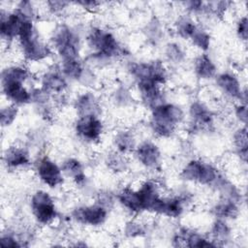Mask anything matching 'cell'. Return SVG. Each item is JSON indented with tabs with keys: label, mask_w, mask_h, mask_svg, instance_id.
Returning a JSON list of instances; mask_svg holds the SVG:
<instances>
[{
	"label": "cell",
	"mask_w": 248,
	"mask_h": 248,
	"mask_svg": "<svg viewBox=\"0 0 248 248\" xmlns=\"http://www.w3.org/2000/svg\"><path fill=\"white\" fill-rule=\"evenodd\" d=\"M86 45L91 52L88 61L92 66L103 67L113 59L125 55L124 46L115 34L101 26H92L85 37Z\"/></svg>",
	"instance_id": "cell-1"
},
{
	"label": "cell",
	"mask_w": 248,
	"mask_h": 248,
	"mask_svg": "<svg viewBox=\"0 0 248 248\" xmlns=\"http://www.w3.org/2000/svg\"><path fill=\"white\" fill-rule=\"evenodd\" d=\"M31 77L30 70L24 64H12L1 72V90L10 104L16 107L31 103V90L26 82Z\"/></svg>",
	"instance_id": "cell-2"
},
{
	"label": "cell",
	"mask_w": 248,
	"mask_h": 248,
	"mask_svg": "<svg viewBox=\"0 0 248 248\" xmlns=\"http://www.w3.org/2000/svg\"><path fill=\"white\" fill-rule=\"evenodd\" d=\"M16 42L19 52L26 62H42L52 54L51 46L41 39L33 19H26L23 22Z\"/></svg>",
	"instance_id": "cell-3"
},
{
	"label": "cell",
	"mask_w": 248,
	"mask_h": 248,
	"mask_svg": "<svg viewBox=\"0 0 248 248\" xmlns=\"http://www.w3.org/2000/svg\"><path fill=\"white\" fill-rule=\"evenodd\" d=\"M185 112L175 104L164 102L150 109V128L159 138H170L183 122Z\"/></svg>",
	"instance_id": "cell-4"
},
{
	"label": "cell",
	"mask_w": 248,
	"mask_h": 248,
	"mask_svg": "<svg viewBox=\"0 0 248 248\" xmlns=\"http://www.w3.org/2000/svg\"><path fill=\"white\" fill-rule=\"evenodd\" d=\"M51 48L59 56L60 61L79 58L81 38L77 28L60 23L56 25L50 37Z\"/></svg>",
	"instance_id": "cell-5"
},
{
	"label": "cell",
	"mask_w": 248,
	"mask_h": 248,
	"mask_svg": "<svg viewBox=\"0 0 248 248\" xmlns=\"http://www.w3.org/2000/svg\"><path fill=\"white\" fill-rule=\"evenodd\" d=\"M221 174L215 165L201 159L189 160L180 171L183 180L207 187H212Z\"/></svg>",
	"instance_id": "cell-6"
},
{
	"label": "cell",
	"mask_w": 248,
	"mask_h": 248,
	"mask_svg": "<svg viewBox=\"0 0 248 248\" xmlns=\"http://www.w3.org/2000/svg\"><path fill=\"white\" fill-rule=\"evenodd\" d=\"M29 207L34 220L42 225H52L58 218V210L52 196L44 189L32 193L29 199Z\"/></svg>",
	"instance_id": "cell-7"
},
{
	"label": "cell",
	"mask_w": 248,
	"mask_h": 248,
	"mask_svg": "<svg viewBox=\"0 0 248 248\" xmlns=\"http://www.w3.org/2000/svg\"><path fill=\"white\" fill-rule=\"evenodd\" d=\"M127 70L136 83L152 81L164 86L168 80V71L161 61L131 62Z\"/></svg>",
	"instance_id": "cell-8"
},
{
	"label": "cell",
	"mask_w": 248,
	"mask_h": 248,
	"mask_svg": "<svg viewBox=\"0 0 248 248\" xmlns=\"http://www.w3.org/2000/svg\"><path fill=\"white\" fill-rule=\"evenodd\" d=\"M34 170L37 178L48 188L55 189L65 181L61 166L47 155H42L35 161Z\"/></svg>",
	"instance_id": "cell-9"
},
{
	"label": "cell",
	"mask_w": 248,
	"mask_h": 248,
	"mask_svg": "<svg viewBox=\"0 0 248 248\" xmlns=\"http://www.w3.org/2000/svg\"><path fill=\"white\" fill-rule=\"evenodd\" d=\"M105 124L100 115L78 116L74 123V131L78 140L85 143L98 142L104 134Z\"/></svg>",
	"instance_id": "cell-10"
},
{
	"label": "cell",
	"mask_w": 248,
	"mask_h": 248,
	"mask_svg": "<svg viewBox=\"0 0 248 248\" xmlns=\"http://www.w3.org/2000/svg\"><path fill=\"white\" fill-rule=\"evenodd\" d=\"M108 217V208L98 202L81 204L73 209L71 218L78 224L87 227H100Z\"/></svg>",
	"instance_id": "cell-11"
},
{
	"label": "cell",
	"mask_w": 248,
	"mask_h": 248,
	"mask_svg": "<svg viewBox=\"0 0 248 248\" xmlns=\"http://www.w3.org/2000/svg\"><path fill=\"white\" fill-rule=\"evenodd\" d=\"M26 19H31L25 16L16 7L11 11L1 10V39L2 43L10 45L17 39L23 22ZM34 20V19H33Z\"/></svg>",
	"instance_id": "cell-12"
},
{
	"label": "cell",
	"mask_w": 248,
	"mask_h": 248,
	"mask_svg": "<svg viewBox=\"0 0 248 248\" xmlns=\"http://www.w3.org/2000/svg\"><path fill=\"white\" fill-rule=\"evenodd\" d=\"M219 90L228 98L246 103V89L242 87L238 77L230 71L217 74L214 78Z\"/></svg>",
	"instance_id": "cell-13"
},
{
	"label": "cell",
	"mask_w": 248,
	"mask_h": 248,
	"mask_svg": "<svg viewBox=\"0 0 248 248\" xmlns=\"http://www.w3.org/2000/svg\"><path fill=\"white\" fill-rule=\"evenodd\" d=\"M133 153L139 164L147 170H155L161 167V150L159 146L151 140H143L138 143Z\"/></svg>",
	"instance_id": "cell-14"
},
{
	"label": "cell",
	"mask_w": 248,
	"mask_h": 248,
	"mask_svg": "<svg viewBox=\"0 0 248 248\" xmlns=\"http://www.w3.org/2000/svg\"><path fill=\"white\" fill-rule=\"evenodd\" d=\"M136 189L140 201L142 212L153 213L157 203L163 197L161 186L153 179H145Z\"/></svg>",
	"instance_id": "cell-15"
},
{
	"label": "cell",
	"mask_w": 248,
	"mask_h": 248,
	"mask_svg": "<svg viewBox=\"0 0 248 248\" xmlns=\"http://www.w3.org/2000/svg\"><path fill=\"white\" fill-rule=\"evenodd\" d=\"M174 246L187 247H215V243L207 236L191 230L189 228H180L172 237Z\"/></svg>",
	"instance_id": "cell-16"
},
{
	"label": "cell",
	"mask_w": 248,
	"mask_h": 248,
	"mask_svg": "<svg viewBox=\"0 0 248 248\" xmlns=\"http://www.w3.org/2000/svg\"><path fill=\"white\" fill-rule=\"evenodd\" d=\"M186 200L187 198L182 195L163 196L153 213L168 218H178L184 212Z\"/></svg>",
	"instance_id": "cell-17"
},
{
	"label": "cell",
	"mask_w": 248,
	"mask_h": 248,
	"mask_svg": "<svg viewBox=\"0 0 248 248\" xmlns=\"http://www.w3.org/2000/svg\"><path fill=\"white\" fill-rule=\"evenodd\" d=\"M189 117L192 126L197 130H209L213 127L214 113L201 101L192 102L189 107Z\"/></svg>",
	"instance_id": "cell-18"
},
{
	"label": "cell",
	"mask_w": 248,
	"mask_h": 248,
	"mask_svg": "<svg viewBox=\"0 0 248 248\" xmlns=\"http://www.w3.org/2000/svg\"><path fill=\"white\" fill-rule=\"evenodd\" d=\"M3 163L10 170H19L31 164L29 150L22 145L9 146L3 153Z\"/></svg>",
	"instance_id": "cell-19"
},
{
	"label": "cell",
	"mask_w": 248,
	"mask_h": 248,
	"mask_svg": "<svg viewBox=\"0 0 248 248\" xmlns=\"http://www.w3.org/2000/svg\"><path fill=\"white\" fill-rule=\"evenodd\" d=\"M40 84L44 90L50 95L63 94L68 87V79L64 77L59 67L46 70L42 76Z\"/></svg>",
	"instance_id": "cell-20"
},
{
	"label": "cell",
	"mask_w": 248,
	"mask_h": 248,
	"mask_svg": "<svg viewBox=\"0 0 248 248\" xmlns=\"http://www.w3.org/2000/svg\"><path fill=\"white\" fill-rule=\"evenodd\" d=\"M60 166L64 176L70 178L76 186L84 187L86 185L87 176L85 173L84 166L78 159L75 157H69L63 160Z\"/></svg>",
	"instance_id": "cell-21"
},
{
	"label": "cell",
	"mask_w": 248,
	"mask_h": 248,
	"mask_svg": "<svg viewBox=\"0 0 248 248\" xmlns=\"http://www.w3.org/2000/svg\"><path fill=\"white\" fill-rule=\"evenodd\" d=\"M75 109L78 116L82 115H100L101 106L97 96L90 91L79 94L75 101Z\"/></svg>",
	"instance_id": "cell-22"
},
{
	"label": "cell",
	"mask_w": 248,
	"mask_h": 248,
	"mask_svg": "<svg viewBox=\"0 0 248 248\" xmlns=\"http://www.w3.org/2000/svg\"><path fill=\"white\" fill-rule=\"evenodd\" d=\"M118 202L121 204L123 208L128 210L133 214H140L142 213V208L140 204V201L137 192V189L127 185L123 186L115 196Z\"/></svg>",
	"instance_id": "cell-23"
},
{
	"label": "cell",
	"mask_w": 248,
	"mask_h": 248,
	"mask_svg": "<svg viewBox=\"0 0 248 248\" xmlns=\"http://www.w3.org/2000/svg\"><path fill=\"white\" fill-rule=\"evenodd\" d=\"M194 71L199 78L209 80L216 77L217 66L208 54L201 53L195 58Z\"/></svg>",
	"instance_id": "cell-24"
},
{
	"label": "cell",
	"mask_w": 248,
	"mask_h": 248,
	"mask_svg": "<svg viewBox=\"0 0 248 248\" xmlns=\"http://www.w3.org/2000/svg\"><path fill=\"white\" fill-rule=\"evenodd\" d=\"M137 140L134 133L129 129H122L115 133L113 137V145L116 152L126 155L133 152L137 146Z\"/></svg>",
	"instance_id": "cell-25"
},
{
	"label": "cell",
	"mask_w": 248,
	"mask_h": 248,
	"mask_svg": "<svg viewBox=\"0 0 248 248\" xmlns=\"http://www.w3.org/2000/svg\"><path fill=\"white\" fill-rule=\"evenodd\" d=\"M232 231L227 220L216 218L211 226L209 238L215 243L216 246H222L232 240Z\"/></svg>",
	"instance_id": "cell-26"
},
{
	"label": "cell",
	"mask_w": 248,
	"mask_h": 248,
	"mask_svg": "<svg viewBox=\"0 0 248 248\" xmlns=\"http://www.w3.org/2000/svg\"><path fill=\"white\" fill-rule=\"evenodd\" d=\"M239 203L220 199L218 202L213 206L212 213L216 218L224 220H232L239 215Z\"/></svg>",
	"instance_id": "cell-27"
},
{
	"label": "cell",
	"mask_w": 248,
	"mask_h": 248,
	"mask_svg": "<svg viewBox=\"0 0 248 248\" xmlns=\"http://www.w3.org/2000/svg\"><path fill=\"white\" fill-rule=\"evenodd\" d=\"M59 69L67 79L79 81L86 68L80 58H77L60 61Z\"/></svg>",
	"instance_id": "cell-28"
},
{
	"label": "cell",
	"mask_w": 248,
	"mask_h": 248,
	"mask_svg": "<svg viewBox=\"0 0 248 248\" xmlns=\"http://www.w3.org/2000/svg\"><path fill=\"white\" fill-rule=\"evenodd\" d=\"M198 25L193 17L189 15L179 16L174 23V31L178 37L184 40H190L195 31L198 29Z\"/></svg>",
	"instance_id": "cell-29"
},
{
	"label": "cell",
	"mask_w": 248,
	"mask_h": 248,
	"mask_svg": "<svg viewBox=\"0 0 248 248\" xmlns=\"http://www.w3.org/2000/svg\"><path fill=\"white\" fill-rule=\"evenodd\" d=\"M233 146L237 155L243 163H246L247 160V151H248V138H247V129L246 125L239 127L232 136Z\"/></svg>",
	"instance_id": "cell-30"
},
{
	"label": "cell",
	"mask_w": 248,
	"mask_h": 248,
	"mask_svg": "<svg viewBox=\"0 0 248 248\" xmlns=\"http://www.w3.org/2000/svg\"><path fill=\"white\" fill-rule=\"evenodd\" d=\"M165 56L167 60L171 64H181L186 58V53L180 45L171 42L166 46Z\"/></svg>",
	"instance_id": "cell-31"
},
{
	"label": "cell",
	"mask_w": 248,
	"mask_h": 248,
	"mask_svg": "<svg viewBox=\"0 0 248 248\" xmlns=\"http://www.w3.org/2000/svg\"><path fill=\"white\" fill-rule=\"evenodd\" d=\"M190 41L193 44V46H195L197 48L202 51H206L210 46L211 38L206 30L199 26L198 29L193 34V36L191 37Z\"/></svg>",
	"instance_id": "cell-32"
},
{
	"label": "cell",
	"mask_w": 248,
	"mask_h": 248,
	"mask_svg": "<svg viewBox=\"0 0 248 248\" xmlns=\"http://www.w3.org/2000/svg\"><path fill=\"white\" fill-rule=\"evenodd\" d=\"M17 115H18V107L13 104H9V105L7 104V106L2 107L0 111L1 126L3 128L11 126L16 119Z\"/></svg>",
	"instance_id": "cell-33"
},
{
	"label": "cell",
	"mask_w": 248,
	"mask_h": 248,
	"mask_svg": "<svg viewBox=\"0 0 248 248\" xmlns=\"http://www.w3.org/2000/svg\"><path fill=\"white\" fill-rule=\"evenodd\" d=\"M145 232H146V230L144 225L136 220H131L127 222L124 228L125 235L132 238L142 236L145 234Z\"/></svg>",
	"instance_id": "cell-34"
},
{
	"label": "cell",
	"mask_w": 248,
	"mask_h": 248,
	"mask_svg": "<svg viewBox=\"0 0 248 248\" xmlns=\"http://www.w3.org/2000/svg\"><path fill=\"white\" fill-rule=\"evenodd\" d=\"M108 167L116 172L124 171L127 168V162L125 160V155L120 154L115 151L113 154L108 156Z\"/></svg>",
	"instance_id": "cell-35"
},
{
	"label": "cell",
	"mask_w": 248,
	"mask_h": 248,
	"mask_svg": "<svg viewBox=\"0 0 248 248\" xmlns=\"http://www.w3.org/2000/svg\"><path fill=\"white\" fill-rule=\"evenodd\" d=\"M0 244L3 247H20L22 243L20 241L18 233L14 232H2L0 238Z\"/></svg>",
	"instance_id": "cell-36"
},
{
	"label": "cell",
	"mask_w": 248,
	"mask_h": 248,
	"mask_svg": "<svg viewBox=\"0 0 248 248\" xmlns=\"http://www.w3.org/2000/svg\"><path fill=\"white\" fill-rule=\"evenodd\" d=\"M70 5H71V3L66 2V1H47V2H46V6L47 7V10L52 15H62Z\"/></svg>",
	"instance_id": "cell-37"
},
{
	"label": "cell",
	"mask_w": 248,
	"mask_h": 248,
	"mask_svg": "<svg viewBox=\"0 0 248 248\" xmlns=\"http://www.w3.org/2000/svg\"><path fill=\"white\" fill-rule=\"evenodd\" d=\"M235 30H236L237 37L241 41L246 43L247 37H248V21H247L246 16H242L238 18V20L236 22Z\"/></svg>",
	"instance_id": "cell-38"
},
{
	"label": "cell",
	"mask_w": 248,
	"mask_h": 248,
	"mask_svg": "<svg viewBox=\"0 0 248 248\" xmlns=\"http://www.w3.org/2000/svg\"><path fill=\"white\" fill-rule=\"evenodd\" d=\"M113 101L118 106H127L131 102V94L126 88L120 87L114 92Z\"/></svg>",
	"instance_id": "cell-39"
},
{
	"label": "cell",
	"mask_w": 248,
	"mask_h": 248,
	"mask_svg": "<svg viewBox=\"0 0 248 248\" xmlns=\"http://www.w3.org/2000/svg\"><path fill=\"white\" fill-rule=\"evenodd\" d=\"M161 26L159 21H157L156 19L151 20L147 26H146V34L147 36L150 38V40H159L160 36H161Z\"/></svg>",
	"instance_id": "cell-40"
},
{
	"label": "cell",
	"mask_w": 248,
	"mask_h": 248,
	"mask_svg": "<svg viewBox=\"0 0 248 248\" xmlns=\"http://www.w3.org/2000/svg\"><path fill=\"white\" fill-rule=\"evenodd\" d=\"M234 115L236 119L241 122L243 125H246L247 123V106L246 103H240L238 102L234 106Z\"/></svg>",
	"instance_id": "cell-41"
},
{
	"label": "cell",
	"mask_w": 248,
	"mask_h": 248,
	"mask_svg": "<svg viewBox=\"0 0 248 248\" xmlns=\"http://www.w3.org/2000/svg\"><path fill=\"white\" fill-rule=\"evenodd\" d=\"M74 4L80 6L83 10L89 13H94L98 11L102 6L101 2H96V1H79V2H75Z\"/></svg>",
	"instance_id": "cell-42"
}]
</instances>
